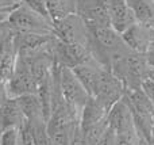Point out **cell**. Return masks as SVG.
I'll return each mask as SVG.
<instances>
[{
  "label": "cell",
  "mask_w": 154,
  "mask_h": 145,
  "mask_svg": "<svg viewBox=\"0 0 154 145\" xmlns=\"http://www.w3.org/2000/svg\"><path fill=\"white\" fill-rule=\"evenodd\" d=\"M87 48L92 58L108 69L115 57L130 50V48L123 41L122 34L111 26L88 27Z\"/></svg>",
  "instance_id": "obj_1"
},
{
  "label": "cell",
  "mask_w": 154,
  "mask_h": 145,
  "mask_svg": "<svg viewBox=\"0 0 154 145\" xmlns=\"http://www.w3.org/2000/svg\"><path fill=\"white\" fill-rule=\"evenodd\" d=\"M111 72L123 83L126 90L139 88L142 81L146 79L149 64L146 61V54L134 50L115 57L109 65Z\"/></svg>",
  "instance_id": "obj_2"
},
{
  "label": "cell",
  "mask_w": 154,
  "mask_h": 145,
  "mask_svg": "<svg viewBox=\"0 0 154 145\" xmlns=\"http://www.w3.org/2000/svg\"><path fill=\"white\" fill-rule=\"evenodd\" d=\"M125 98L128 103V107L133 114L134 125L143 141L150 143L154 134V106L146 96L143 90L134 88L126 90Z\"/></svg>",
  "instance_id": "obj_3"
},
{
  "label": "cell",
  "mask_w": 154,
  "mask_h": 145,
  "mask_svg": "<svg viewBox=\"0 0 154 145\" xmlns=\"http://www.w3.org/2000/svg\"><path fill=\"white\" fill-rule=\"evenodd\" d=\"M5 22L14 33L53 34V22L22 3L7 16ZM54 35V34H53Z\"/></svg>",
  "instance_id": "obj_4"
},
{
  "label": "cell",
  "mask_w": 154,
  "mask_h": 145,
  "mask_svg": "<svg viewBox=\"0 0 154 145\" xmlns=\"http://www.w3.org/2000/svg\"><path fill=\"white\" fill-rule=\"evenodd\" d=\"M53 34L57 39L66 43L87 46L88 42V27L77 14L53 22Z\"/></svg>",
  "instance_id": "obj_5"
},
{
  "label": "cell",
  "mask_w": 154,
  "mask_h": 145,
  "mask_svg": "<svg viewBox=\"0 0 154 145\" xmlns=\"http://www.w3.org/2000/svg\"><path fill=\"white\" fill-rule=\"evenodd\" d=\"M60 90L65 102L80 115L81 109L91 96L70 68H61L60 71Z\"/></svg>",
  "instance_id": "obj_6"
},
{
  "label": "cell",
  "mask_w": 154,
  "mask_h": 145,
  "mask_svg": "<svg viewBox=\"0 0 154 145\" xmlns=\"http://www.w3.org/2000/svg\"><path fill=\"white\" fill-rule=\"evenodd\" d=\"M51 52L53 58L57 65L61 68H76L77 65L92 58L89 50L85 45H76V43H66L57 39L56 37L51 41Z\"/></svg>",
  "instance_id": "obj_7"
},
{
  "label": "cell",
  "mask_w": 154,
  "mask_h": 145,
  "mask_svg": "<svg viewBox=\"0 0 154 145\" xmlns=\"http://www.w3.org/2000/svg\"><path fill=\"white\" fill-rule=\"evenodd\" d=\"M5 90L10 98H18L26 94H37L38 91V83L32 77L27 64L18 56L12 75L5 81Z\"/></svg>",
  "instance_id": "obj_8"
},
{
  "label": "cell",
  "mask_w": 154,
  "mask_h": 145,
  "mask_svg": "<svg viewBox=\"0 0 154 145\" xmlns=\"http://www.w3.org/2000/svg\"><path fill=\"white\" fill-rule=\"evenodd\" d=\"M76 14L88 27L111 26L107 0H77Z\"/></svg>",
  "instance_id": "obj_9"
},
{
  "label": "cell",
  "mask_w": 154,
  "mask_h": 145,
  "mask_svg": "<svg viewBox=\"0 0 154 145\" xmlns=\"http://www.w3.org/2000/svg\"><path fill=\"white\" fill-rule=\"evenodd\" d=\"M126 88L123 86V83L111 72V69H104L103 76L100 79L97 91H96L95 98L107 111H109V109L115 105L119 99H122V96L125 95Z\"/></svg>",
  "instance_id": "obj_10"
},
{
  "label": "cell",
  "mask_w": 154,
  "mask_h": 145,
  "mask_svg": "<svg viewBox=\"0 0 154 145\" xmlns=\"http://www.w3.org/2000/svg\"><path fill=\"white\" fill-rule=\"evenodd\" d=\"M107 125L112 128L116 134H123V133L137 130L135 125H134L133 114H131V110L128 107L125 95L107 113Z\"/></svg>",
  "instance_id": "obj_11"
},
{
  "label": "cell",
  "mask_w": 154,
  "mask_h": 145,
  "mask_svg": "<svg viewBox=\"0 0 154 145\" xmlns=\"http://www.w3.org/2000/svg\"><path fill=\"white\" fill-rule=\"evenodd\" d=\"M122 38L131 50L146 54L150 50V45H152L153 29L139 22H135L122 33Z\"/></svg>",
  "instance_id": "obj_12"
},
{
  "label": "cell",
  "mask_w": 154,
  "mask_h": 145,
  "mask_svg": "<svg viewBox=\"0 0 154 145\" xmlns=\"http://www.w3.org/2000/svg\"><path fill=\"white\" fill-rule=\"evenodd\" d=\"M104 69H106V68H104L103 65H100L97 61L91 58V60H88V61L82 62V64L77 65L72 71L75 72L77 79L81 81V84L84 86V88L87 90L89 96H95ZM107 69H108V68H107Z\"/></svg>",
  "instance_id": "obj_13"
},
{
  "label": "cell",
  "mask_w": 154,
  "mask_h": 145,
  "mask_svg": "<svg viewBox=\"0 0 154 145\" xmlns=\"http://www.w3.org/2000/svg\"><path fill=\"white\" fill-rule=\"evenodd\" d=\"M107 7L111 27L120 34L137 22L130 5L127 4V0H107Z\"/></svg>",
  "instance_id": "obj_14"
},
{
  "label": "cell",
  "mask_w": 154,
  "mask_h": 145,
  "mask_svg": "<svg viewBox=\"0 0 154 145\" xmlns=\"http://www.w3.org/2000/svg\"><path fill=\"white\" fill-rule=\"evenodd\" d=\"M54 35L53 34H38V33H14L12 42L16 54L31 53L46 46Z\"/></svg>",
  "instance_id": "obj_15"
},
{
  "label": "cell",
  "mask_w": 154,
  "mask_h": 145,
  "mask_svg": "<svg viewBox=\"0 0 154 145\" xmlns=\"http://www.w3.org/2000/svg\"><path fill=\"white\" fill-rule=\"evenodd\" d=\"M16 50L14 48L12 35L0 39V83L11 77L16 62Z\"/></svg>",
  "instance_id": "obj_16"
},
{
  "label": "cell",
  "mask_w": 154,
  "mask_h": 145,
  "mask_svg": "<svg viewBox=\"0 0 154 145\" xmlns=\"http://www.w3.org/2000/svg\"><path fill=\"white\" fill-rule=\"evenodd\" d=\"M24 117L15 98H8L0 106V133L8 128H20Z\"/></svg>",
  "instance_id": "obj_17"
},
{
  "label": "cell",
  "mask_w": 154,
  "mask_h": 145,
  "mask_svg": "<svg viewBox=\"0 0 154 145\" xmlns=\"http://www.w3.org/2000/svg\"><path fill=\"white\" fill-rule=\"evenodd\" d=\"M107 113H108V111H107L95 98L91 96L89 99L87 100V103L84 105V107L81 109V113H80L79 124H80V126H81V129H87V128H89V126H92V125L106 119Z\"/></svg>",
  "instance_id": "obj_18"
},
{
  "label": "cell",
  "mask_w": 154,
  "mask_h": 145,
  "mask_svg": "<svg viewBox=\"0 0 154 145\" xmlns=\"http://www.w3.org/2000/svg\"><path fill=\"white\" fill-rule=\"evenodd\" d=\"M18 102L20 111L24 117V121L27 122H34L39 121V119H45L42 113V107H41L39 98L37 94H26L22 96L15 98Z\"/></svg>",
  "instance_id": "obj_19"
},
{
  "label": "cell",
  "mask_w": 154,
  "mask_h": 145,
  "mask_svg": "<svg viewBox=\"0 0 154 145\" xmlns=\"http://www.w3.org/2000/svg\"><path fill=\"white\" fill-rule=\"evenodd\" d=\"M135 20L154 30V0H127Z\"/></svg>",
  "instance_id": "obj_20"
},
{
  "label": "cell",
  "mask_w": 154,
  "mask_h": 145,
  "mask_svg": "<svg viewBox=\"0 0 154 145\" xmlns=\"http://www.w3.org/2000/svg\"><path fill=\"white\" fill-rule=\"evenodd\" d=\"M51 22L60 20L70 14H76L77 0H45Z\"/></svg>",
  "instance_id": "obj_21"
},
{
  "label": "cell",
  "mask_w": 154,
  "mask_h": 145,
  "mask_svg": "<svg viewBox=\"0 0 154 145\" xmlns=\"http://www.w3.org/2000/svg\"><path fill=\"white\" fill-rule=\"evenodd\" d=\"M27 125H29V128H30V134H31L32 145H51L45 119L27 122Z\"/></svg>",
  "instance_id": "obj_22"
},
{
  "label": "cell",
  "mask_w": 154,
  "mask_h": 145,
  "mask_svg": "<svg viewBox=\"0 0 154 145\" xmlns=\"http://www.w3.org/2000/svg\"><path fill=\"white\" fill-rule=\"evenodd\" d=\"M19 128H8L0 133V145H18Z\"/></svg>",
  "instance_id": "obj_23"
},
{
  "label": "cell",
  "mask_w": 154,
  "mask_h": 145,
  "mask_svg": "<svg viewBox=\"0 0 154 145\" xmlns=\"http://www.w3.org/2000/svg\"><path fill=\"white\" fill-rule=\"evenodd\" d=\"M19 2L23 3V4H26L27 7H30L31 10H34L35 12L41 14L42 16L50 19L49 12H48V8H46V2L45 0H19Z\"/></svg>",
  "instance_id": "obj_24"
},
{
  "label": "cell",
  "mask_w": 154,
  "mask_h": 145,
  "mask_svg": "<svg viewBox=\"0 0 154 145\" xmlns=\"http://www.w3.org/2000/svg\"><path fill=\"white\" fill-rule=\"evenodd\" d=\"M20 4L22 3L19 0H0V19L5 20L7 16Z\"/></svg>",
  "instance_id": "obj_25"
},
{
  "label": "cell",
  "mask_w": 154,
  "mask_h": 145,
  "mask_svg": "<svg viewBox=\"0 0 154 145\" xmlns=\"http://www.w3.org/2000/svg\"><path fill=\"white\" fill-rule=\"evenodd\" d=\"M116 143H118V134L115 133V130L112 128H109L107 125L106 130L103 132V134L99 138L96 145H116Z\"/></svg>",
  "instance_id": "obj_26"
},
{
  "label": "cell",
  "mask_w": 154,
  "mask_h": 145,
  "mask_svg": "<svg viewBox=\"0 0 154 145\" xmlns=\"http://www.w3.org/2000/svg\"><path fill=\"white\" fill-rule=\"evenodd\" d=\"M69 145H88L87 141H85L84 133H82V129H81V126H80V124H77L75 130H73V134H72V138H70Z\"/></svg>",
  "instance_id": "obj_27"
},
{
  "label": "cell",
  "mask_w": 154,
  "mask_h": 145,
  "mask_svg": "<svg viewBox=\"0 0 154 145\" xmlns=\"http://www.w3.org/2000/svg\"><path fill=\"white\" fill-rule=\"evenodd\" d=\"M141 88L143 90V92L146 94V96L149 98L150 102H152L153 106H154V81L146 77L143 81H142Z\"/></svg>",
  "instance_id": "obj_28"
},
{
  "label": "cell",
  "mask_w": 154,
  "mask_h": 145,
  "mask_svg": "<svg viewBox=\"0 0 154 145\" xmlns=\"http://www.w3.org/2000/svg\"><path fill=\"white\" fill-rule=\"evenodd\" d=\"M11 35H14L12 29L8 26V23L5 20H2V19H0V39L11 37Z\"/></svg>",
  "instance_id": "obj_29"
},
{
  "label": "cell",
  "mask_w": 154,
  "mask_h": 145,
  "mask_svg": "<svg viewBox=\"0 0 154 145\" xmlns=\"http://www.w3.org/2000/svg\"><path fill=\"white\" fill-rule=\"evenodd\" d=\"M8 94H7V90H5V83H0V106L8 99Z\"/></svg>",
  "instance_id": "obj_30"
},
{
  "label": "cell",
  "mask_w": 154,
  "mask_h": 145,
  "mask_svg": "<svg viewBox=\"0 0 154 145\" xmlns=\"http://www.w3.org/2000/svg\"><path fill=\"white\" fill-rule=\"evenodd\" d=\"M146 61L149 64V67L154 68V50H149L146 53Z\"/></svg>",
  "instance_id": "obj_31"
},
{
  "label": "cell",
  "mask_w": 154,
  "mask_h": 145,
  "mask_svg": "<svg viewBox=\"0 0 154 145\" xmlns=\"http://www.w3.org/2000/svg\"><path fill=\"white\" fill-rule=\"evenodd\" d=\"M150 50H154V30H153V38H152V45H150Z\"/></svg>",
  "instance_id": "obj_32"
},
{
  "label": "cell",
  "mask_w": 154,
  "mask_h": 145,
  "mask_svg": "<svg viewBox=\"0 0 154 145\" xmlns=\"http://www.w3.org/2000/svg\"><path fill=\"white\" fill-rule=\"evenodd\" d=\"M149 145H154V134H153L152 140H150V143H149Z\"/></svg>",
  "instance_id": "obj_33"
},
{
  "label": "cell",
  "mask_w": 154,
  "mask_h": 145,
  "mask_svg": "<svg viewBox=\"0 0 154 145\" xmlns=\"http://www.w3.org/2000/svg\"><path fill=\"white\" fill-rule=\"evenodd\" d=\"M143 145H149V144H147V143H145V144H143Z\"/></svg>",
  "instance_id": "obj_34"
}]
</instances>
